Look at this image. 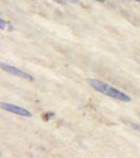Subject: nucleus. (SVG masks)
I'll return each mask as SVG.
<instances>
[{
	"label": "nucleus",
	"mask_w": 140,
	"mask_h": 158,
	"mask_svg": "<svg viewBox=\"0 0 140 158\" xmlns=\"http://www.w3.org/2000/svg\"><path fill=\"white\" fill-rule=\"evenodd\" d=\"M96 1H98V2H104V0H96Z\"/></svg>",
	"instance_id": "7"
},
{
	"label": "nucleus",
	"mask_w": 140,
	"mask_h": 158,
	"mask_svg": "<svg viewBox=\"0 0 140 158\" xmlns=\"http://www.w3.org/2000/svg\"><path fill=\"white\" fill-rule=\"evenodd\" d=\"M128 124H129V126H131L134 130H136V131L140 132V124L134 123V122H128Z\"/></svg>",
	"instance_id": "4"
},
{
	"label": "nucleus",
	"mask_w": 140,
	"mask_h": 158,
	"mask_svg": "<svg viewBox=\"0 0 140 158\" xmlns=\"http://www.w3.org/2000/svg\"><path fill=\"white\" fill-rule=\"evenodd\" d=\"M1 68L3 69L6 72L11 73V74H13V75L17 76V77L23 78V79H27V80H33V76L32 75L25 73L24 71L20 70V69H17V68H15V67H12V65L6 64V63H3V62L1 63Z\"/></svg>",
	"instance_id": "3"
},
{
	"label": "nucleus",
	"mask_w": 140,
	"mask_h": 158,
	"mask_svg": "<svg viewBox=\"0 0 140 158\" xmlns=\"http://www.w3.org/2000/svg\"><path fill=\"white\" fill-rule=\"evenodd\" d=\"M88 82L93 89H95L96 91L104 94V95L109 96V97H112L120 101H124V102H130L131 101V97L129 95H126L123 92L119 91L118 89L103 82V81L98 80V79H89Z\"/></svg>",
	"instance_id": "1"
},
{
	"label": "nucleus",
	"mask_w": 140,
	"mask_h": 158,
	"mask_svg": "<svg viewBox=\"0 0 140 158\" xmlns=\"http://www.w3.org/2000/svg\"><path fill=\"white\" fill-rule=\"evenodd\" d=\"M68 2H72V3L74 4H79L80 2H79V0H68Z\"/></svg>",
	"instance_id": "5"
},
{
	"label": "nucleus",
	"mask_w": 140,
	"mask_h": 158,
	"mask_svg": "<svg viewBox=\"0 0 140 158\" xmlns=\"http://www.w3.org/2000/svg\"><path fill=\"white\" fill-rule=\"evenodd\" d=\"M0 24H1V29H4V25H6V22H4L3 19H0Z\"/></svg>",
	"instance_id": "6"
},
{
	"label": "nucleus",
	"mask_w": 140,
	"mask_h": 158,
	"mask_svg": "<svg viewBox=\"0 0 140 158\" xmlns=\"http://www.w3.org/2000/svg\"><path fill=\"white\" fill-rule=\"evenodd\" d=\"M139 117H140V114H139Z\"/></svg>",
	"instance_id": "8"
},
{
	"label": "nucleus",
	"mask_w": 140,
	"mask_h": 158,
	"mask_svg": "<svg viewBox=\"0 0 140 158\" xmlns=\"http://www.w3.org/2000/svg\"><path fill=\"white\" fill-rule=\"evenodd\" d=\"M0 106H1V109L6 110V111H7V112H11V113H13V114H17V115L23 116V117H31L32 116V113H31L29 110H25L23 108H20V106H14V104L2 102Z\"/></svg>",
	"instance_id": "2"
}]
</instances>
